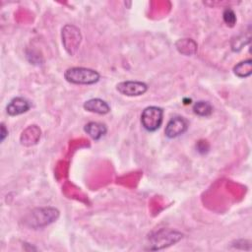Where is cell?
<instances>
[{
  "instance_id": "cell-1",
  "label": "cell",
  "mask_w": 252,
  "mask_h": 252,
  "mask_svg": "<svg viewBox=\"0 0 252 252\" xmlns=\"http://www.w3.org/2000/svg\"><path fill=\"white\" fill-rule=\"evenodd\" d=\"M59 215V211L54 207L34 208L25 216L23 223L29 228L37 229L56 221Z\"/></svg>"
},
{
  "instance_id": "cell-2",
  "label": "cell",
  "mask_w": 252,
  "mask_h": 252,
  "mask_svg": "<svg viewBox=\"0 0 252 252\" xmlns=\"http://www.w3.org/2000/svg\"><path fill=\"white\" fill-rule=\"evenodd\" d=\"M183 234L177 230L170 228H160L158 230L153 231L148 235L149 239V249L150 250H160L168 246L174 245L180 241Z\"/></svg>"
},
{
  "instance_id": "cell-3",
  "label": "cell",
  "mask_w": 252,
  "mask_h": 252,
  "mask_svg": "<svg viewBox=\"0 0 252 252\" xmlns=\"http://www.w3.org/2000/svg\"><path fill=\"white\" fill-rule=\"evenodd\" d=\"M64 78L74 85H94L100 79V74L87 67H71L64 72Z\"/></svg>"
},
{
  "instance_id": "cell-4",
  "label": "cell",
  "mask_w": 252,
  "mask_h": 252,
  "mask_svg": "<svg viewBox=\"0 0 252 252\" xmlns=\"http://www.w3.org/2000/svg\"><path fill=\"white\" fill-rule=\"evenodd\" d=\"M61 38L64 49L69 55L73 56L79 49L82 41L80 29L72 24L65 25L61 31Z\"/></svg>"
},
{
  "instance_id": "cell-5",
  "label": "cell",
  "mask_w": 252,
  "mask_h": 252,
  "mask_svg": "<svg viewBox=\"0 0 252 252\" xmlns=\"http://www.w3.org/2000/svg\"><path fill=\"white\" fill-rule=\"evenodd\" d=\"M163 121V109L158 106H148L141 114V123L148 132H155L161 126Z\"/></svg>"
},
{
  "instance_id": "cell-6",
  "label": "cell",
  "mask_w": 252,
  "mask_h": 252,
  "mask_svg": "<svg viewBox=\"0 0 252 252\" xmlns=\"http://www.w3.org/2000/svg\"><path fill=\"white\" fill-rule=\"evenodd\" d=\"M116 91L126 96H140L147 93L148 85L141 81H123L116 85Z\"/></svg>"
},
{
  "instance_id": "cell-7",
  "label": "cell",
  "mask_w": 252,
  "mask_h": 252,
  "mask_svg": "<svg viewBox=\"0 0 252 252\" xmlns=\"http://www.w3.org/2000/svg\"><path fill=\"white\" fill-rule=\"evenodd\" d=\"M188 127L189 122L186 118L179 115L173 116L167 122L164 129V134L167 138L174 139L184 134L188 130Z\"/></svg>"
},
{
  "instance_id": "cell-8",
  "label": "cell",
  "mask_w": 252,
  "mask_h": 252,
  "mask_svg": "<svg viewBox=\"0 0 252 252\" xmlns=\"http://www.w3.org/2000/svg\"><path fill=\"white\" fill-rule=\"evenodd\" d=\"M32 104L31 102L23 97V96H16L12 98L6 106V112L10 116H17L23 113H26L30 110Z\"/></svg>"
},
{
  "instance_id": "cell-9",
  "label": "cell",
  "mask_w": 252,
  "mask_h": 252,
  "mask_svg": "<svg viewBox=\"0 0 252 252\" xmlns=\"http://www.w3.org/2000/svg\"><path fill=\"white\" fill-rule=\"evenodd\" d=\"M83 107L86 111L99 115H104L110 112L109 104L105 100L97 97L86 100L83 104Z\"/></svg>"
},
{
  "instance_id": "cell-10",
  "label": "cell",
  "mask_w": 252,
  "mask_h": 252,
  "mask_svg": "<svg viewBox=\"0 0 252 252\" xmlns=\"http://www.w3.org/2000/svg\"><path fill=\"white\" fill-rule=\"evenodd\" d=\"M84 131L94 141H98L100 138H102L107 131V128L104 124L95 122V121H91L87 123L84 126Z\"/></svg>"
},
{
  "instance_id": "cell-11",
  "label": "cell",
  "mask_w": 252,
  "mask_h": 252,
  "mask_svg": "<svg viewBox=\"0 0 252 252\" xmlns=\"http://www.w3.org/2000/svg\"><path fill=\"white\" fill-rule=\"evenodd\" d=\"M32 131V125L29 126L26 130H24L22 132V135L20 137V141H21V144L23 146H27V147L33 146V145L37 144V142L39 141V139H40V129L37 128L34 131V133L32 135H31Z\"/></svg>"
},
{
  "instance_id": "cell-12",
  "label": "cell",
  "mask_w": 252,
  "mask_h": 252,
  "mask_svg": "<svg viewBox=\"0 0 252 252\" xmlns=\"http://www.w3.org/2000/svg\"><path fill=\"white\" fill-rule=\"evenodd\" d=\"M233 73L238 78H247L252 74V61L251 59L243 60L233 67Z\"/></svg>"
},
{
  "instance_id": "cell-13",
  "label": "cell",
  "mask_w": 252,
  "mask_h": 252,
  "mask_svg": "<svg viewBox=\"0 0 252 252\" xmlns=\"http://www.w3.org/2000/svg\"><path fill=\"white\" fill-rule=\"evenodd\" d=\"M193 112L201 117H208L213 113V106L209 101L198 100L193 104Z\"/></svg>"
},
{
  "instance_id": "cell-14",
  "label": "cell",
  "mask_w": 252,
  "mask_h": 252,
  "mask_svg": "<svg viewBox=\"0 0 252 252\" xmlns=\"http://www.w3.org/2000/svg\"><path fill=\"white\" fill-rule=\"evenodd\" d=\"M222 19L223 22L226 24V26L232 28L234 27V25L236 24V15L234 13V11L230 8H225L223 13H222Z\"/></svg>"
},
{
  "instance_id": "cell-15",
  "label": "cell",
  "mask_w": 252,
  "mask_h": 252,
  "mask_svg": "<svg viewBox=\"0 0 252 252\" xmlns=\"http://www.w3.org/2000/svg\"><path fill=\"white\" fill-rule=\"evenodd\" d=\"M250 41V38L245 39V37H237L236 39H234L231 43V49L233 51H239L242 49V47L246 44V42L248 43Z\"/></svg>"
},
{
  "instance_id": "cell-16",
  "label": "cell",
  "mask_w": 252,
  "mask_h": 252,
  "mask_svg": "<svg viewBox=\"0 0 252 252\" xmlns=\"http://www.w3.org/2000/svg\"><path fill=\"white\" fill-rule=\"evenodd\" d=\"M196 149L200 154H206L209 151V145L206 141H198L196 144Z\"/></svg>"
},
{
  "instance_id": "cell-17",
  "label": "cell",
  "mask_w": 252,
  "mask_h": 252,
  "mask_svg": "<svg viewBox=\"0 0 252 252\" xmlns=\"http://www.w3.org/2000/svg\"><path fill=\"white\" fill-rule=\"evenodd\" d=\"M8 136V130L6 129V127H5V125H4V123H1V133H0V141L1 142H3L5 139H6V137Z\"/></svg>"
}]
</instances>
